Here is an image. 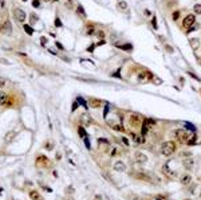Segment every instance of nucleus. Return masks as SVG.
Here are the masks:
<instances>
[{
	"mask_svg": "<svg viewBox=\"0 0 201 200\" xmlns=\"http://www.w3.org/2000/svg\"><path fill=\"white\" fill-rule=\"evenodd\" d=\"M176 137L180 142L182 144H188V145H194L196 141H197V136L193 133V132H188L185 129H177L174 132Z\"/></svg>",
	"mask_w": 201,
	"mask_h": 200,
	"instance_id": "nucleus-1",
	"label": "nucleus"
},
{
	"mask_svg": "<svg viewBox=\"0 0 201 200\" xmlns=\"http://www.w3.org/2000/svg\"><path fill=\"white\" fill-rule=\"evenodd\" d=\"M174 150H176V144L173 141H166L161 145V153L166 157L170 156V154H173Z\"/></svg>",
	"mask_w": 201,
	"mask_h": 200,
	"instance_id": "nucleus-2",
	"label": "nucleus"
},
{
	"mask_svg": "<svg viewBox=\"0 0 201 200\" xmlns=\"http://www.w3.org/2000/svg\"><path fill=\"white\" fill-rule=\"evenodd\" d=\"M14 18H15L18 22L23 23L24 20H26V18H27V15H26V12H24L22 8H14Z\"/></svg>",
	"mask_w": 201,
	"mask_h": 200,
	"instance_id": "nucleus-3",
	"label": "nucleus"
},
{
	"mask_svg": "<svg viewBox=\"0 0 201 200\" xmlns=\"http://www.w3.org/2000/svg\"><path fill=\"white\" fill-rule=\"evenodd\" d=\"M194 20H196V16L193 15V14H189L188 16H185V19L182 20V26L185 28H189V27H192L194 24Z\"/></svg>",
	"mask_w": 201,
	"mask_h": 200,
	"instance_id": "nucleus-4",
	"label": "nucleus"
},
{
	"mask_svg": "<svg viewBox=\"0 0 201 200\" xmlns=\"http://www.w3.org/2000/svg\"><path fill=\"white\" fill-rule=\"evenodd\" d=\"M11 31H12V27H11V23H10L8 20H4L3 23H0V32H1V34L10 35Z\"/></svg>",
	"mask_w": 201,
	"mask_h": 200,
	"instance_id": "nucleus-5",
	"label": "nucleus"
},
{
	"mask_svg": "<svg viewBox=\"0 0 201 200\" xmlns=\"http://www.w3.org/2000/svg\"><path fill=\"white\" fill-rule=\"evenodd\" d=\"M129 122H130V126H133V128H138V126L142 125L141 118H139L138 114H132V116H130V120H129Z\"/></svg>",
	"mask_w": 201,
	"mask_h": 200,
	"instance_id": "nucleus-6",
	"label": "nucleus"
},
{
	"mask_svg": "<svg viewBox=\"0 0 201 200\" xmlns=\"http://www.w3.org/2000/svg\"><path fill=\"white\" fill-rule=\"evenodd\" d=\"M134 157H135V160L139 161V163H146V161H147L146 154H143V153H141V152H137L134 154Z\"/></svg>",
	"mask_w": 201,
	"mask_h": 200,
	"instance_id": "nucleus-7",
	"label": "nucleus"
},
{
	"mask_svg": "<svg viewBox=\"0 0 201 200\" xmlns=\"http://www.w3.org/2000/svg\"><path fill=\"white\" fill-rule=\"evenodd\" d=\"M130 137L133 138V141L135 142V144H142L145 140H143V136L141 137V136H138V134H135V133H130Z\"/></svg>",
	"mask_w": 201,
	"mask_h": 200,
	"instance_id": "nucleus-8",
	"label": "nucleus"
},
{
	"mask_svg": "<svg viewBox=\"0 0 201 200\" xmlns=\"http://www.w3.org/2000/svg\"><path fill=\"white\" fill-rule=\"evenodd\" d=\"M114 169H117V171L122 172V171H125V164L122 163V161H117L115 164H114Z\"/></svg>",
	"mask_w": 201,
	"mask_h": 200,
	"instance_id": "nucleus-9",
	"label": "nucleus"
},
{
	"mask_svg": "<svg viewBox=\"0 0 201 200\" xmlns=\"http://www.w3.org/2000/svg\"><path fill=\"white\" fill-rule=\"evenodd\" d=\"M77 14L79 16H81L82 19H86V12H85V10H83V7H82V5H78V8H77Z\"/></svg>",
	"mask_w": 201,
	"mask_h": 200,
	"instance_id": "nucleus-10",
	"label": "nucleus"
},
{
	"mask_svg": "<svg viewBox=\"0 0 201 200\" xmlns=\"http://www.w3.org/2000/svg\"><path fill=\"white\" fill-rule=\"evenodd\" d=\"M30 197L32 200H42V197H40L38 191H30Z\"/></svg>",
	"mask_w": 201,
	"mask_h": 200,
	"instance_id": "nucleus-11",
	"label": "nucleus"
},
{
	"mask_svg": "<svg viewBox=\"0 0 201 200\" xmlns=\"http://www.w3.org/2000/svg\"><path fill=\"white\" fill-rule=\"evenodd\" d=\"M190 180H192V177H190L189 175H184V176L181 177V183L184 185H188L190 183Z\"/></svg>",
	"mask_w": 201,
	"mask_h": 200,
	"instance_id": "nucleus-12",
	"label": "nucleus"
},
{
	"mask_svg": "<svg viewBox=\"0 0 201 200\" xmlns=\"http://www.w3.org/2000/svg\"><path fill=\"white\" fill-rule=\"evenodd\" d=\"M8 99V95L4 93V91H0V105H4Z\"/></svg>",
	"mask_w": 201,
	"mask_h": 200,
	"instance_id": "nucleus-13",
	"label": "nucleus"
},
{
	"mask_svg": "<svg viewBox=\"0 0 201 200\" xmlns=\"http://www.w3.org/2000/svg\"><path fill=\"white\" fill-rule=\"evenodd\" d=\"M117 47L121 50H126V51H132V44H117Z\"/></svg>",
	"mask_w": 201,
	"mask_h": 200,
	"instance_id": "nucleus-14",
	"label": "nucleus"
},
{
	"mask_svg": "<svg viewBox=\"0 0 201 200\" xmlns=\"http://www.w3.org/2000/svg\"><path fill=\"white\" fill-rule=\"evenodd\" d=\"M82 120L85 121L86 125H89V124H91V118H89V114H82Z\"/></svg>",
	"mask_w": 201,
	"mask_h": 200,
	"instance_id": "nucleus-15",
	"label": "nucleus"
},
{
	"mask_svg": "<svg viewBox=\"0 0 201 200\" xmlns=\"http://www.w3.org/2000/svg\"><path fill=\"white\" fill-rule=\"evenodd\" d=\"M15 132H10V133L5 136V142H11L12 141V138H14V136H15Z\"/></svg>",
	"mask_w": 201,
	"mask_h": 200,
	"instance_id": "nucleus-16",
	"label": "nucleus"
},
{
	"mask_svg": "<svg viewBox=\"0 0 201 200\" xmlns=\"http://www.w3.org/2000/svg\"><path fill=\"white\" fill-rule=\"evenodd\" d=\"M90 105L93 106V107H98V106H100V101L99 99H91V101H90Z\"/></svg>",
	"mask_w": 201,
	"mask_h": 200,
	"instance_id": "nucleus-17",
	"label": "nucleus"
},
{
	"mask_svg": "<svg viewBox=\"0 0 201 200\" xmlns=\"http://www.w3.org/2000/svg\"><path fill=\"white\" fill-rule=\"evenodd\" d=\"M143 122H145V124H147V125L150 126V128L156 125V121H154V120H151V118H146V120H145Z\"/></svg>",
	"mask_w": 201,
	"mask_h": 200,
	"instance_id": "nucleus-18",
	"label": "nucleus"
},
{
	"mask_svg": "<svg viewBox=\"0 0 201 200\" xmlns=\"http://www.w3.org/2000/svg\"><path fill=\"white\" fill-rule=\"evenodd\" d=\"M193 10H194V12H196V14H198V15H201V4H196Z\"/></svg>",
	"mask_w": 201,
	"mask_h": 200,
	"instance_id": "nucleus-19",
	"label": "nucleus"
},
{
	"mask_svg": "<svg viewBox=\"0 0 201 200\" xmlns=\"http://www.w3.org/2000/svg\"><path fill=\"white\" fill-rule=\"evenodd\" d=\"M78 132H79V136H81L82 138L87 137V136H86V132H85V129H83V128H79V129H78Z\"/></svg>",
	"mask_w": 201,
	"mask_h": 200,
	"instance_id": "nucleus-20",
	"label": "nucleus"
},
{
	"mask_svg": "<svg viewBox=\"0 0 201 200\" xmlns=\"http://www.w3.org/2000/svg\"><path fill=\"white\" fill-rule=\"evenodd\" d=\"M185 126H186V129L192 130V132H194V130H196V128H194V126L192 125V124H188V122H186V124H185Z\"/></svg>",
	"mask_w": 201,
	"mask_h": 200,
	"instance_id": "nucleus-21",
	"label": "nucleus"
},
{
	"mask_svg": "<svg viewBox=\"0 0 201 200\" xmlns=\"http://www.w3.org/2000/svg\"><path fill=\"white\" fill-rule=\"evenodd\" d=\"M24 30H26V31H27L28 34H30V35H32V32H34V31H32V28L30 27V26H27V24L24 26Z\"/></svg>",
	"mask_w": 201,
	"mask_h": 200,
	"instance_id": "nucleus-22",
	"label": "nucleus"
},
{
	"mask_svg": "<svg viewBox=\"0 0 201 200\" xmlns=\"http://www.w3.org/2000/svg\"><path fill=\"white\" fill-rule=\"evenodd\" d=\"M180 18V11H176V12H173V20L176 22V20Z\"/></svg>",
	"mask_w": 201,
	"mask_h": 200,
	"instance_id": "nucleus-23",
	"label": "nucleus"
},
{
	"mask_svg": "<svg viewBox=\"0 0 201 200\" xmlns=\"http://www.w3.org/2000/svg\"><path fill=\"white\" fill-rule=\"evenodd\" d=\"M5 78H3V77H0V87H3V86H5Z\"/></svg>",
	"mask_w": 201,
	"mask_h": 200,
	"instance_id": "nucleus-24",
	"label": "nucleus"
},
{
	"mask_svg": "<svg viewBox=\"0 0 201 200\" xmlns=\"http://www.w3.org/2000/svg\"><path fill=\"white\" fill-rule=\"evenodd\" d=\"M138 79H139V81H143V79H146V74H145V73H141V74L138 75Z\"/></svg>",
	"mask_w": 201,
	"mask_h": 200,
	"instance_id": "nucleus-25",
	"label": "nucleus"
},
{
	"mask_svg": "<svg viewBox=\"0 0 201 200\" xmlns=\"http://www.w3.org/2000/svg\"><path fill=\"white\" fill-rule=\"evenodd\" d=\"M120 8H121V10H126V8H128V5H126V3L124 1V3H120Z\"/></svg>",
	"mask_w": 201,
	"mask_h": 200,
	"instance_id": "nucleus-26",
	"label": "nucleus"
},
{
	"mask_svg": "<svg viewBox=\"0 0 201 200\" xmlns=\"http://www.w3.org/2000/svg\"><path fill=\"white\" fill-rule=\"evenodd\" d=\"M85 144H86V146H87V149H90V142H89V138L87 137H85Z\"/></svg>",
	"mask_w": 201,
	"mask_h": 200,
	"instance_id": "nucleus-27",
	"label": "nucleus"
},
{
	"mask_svg": "<svg viewBox=\"0 0 201 200\" xmlns=\"http://www.w3.org/2000/svg\"><path fill=\"white\" fill-rule=\"evenodd\" d=\"M93 32H94V27L93 26H91V27L89 26V28H87V34H93Z\"/></svg>",
	"mask_w": 201,
	"mask_h": 200,
	"instance_id": "nucleus-28",
	"label": "nucleus"
},
{
	"mask_svg": "<svg viewBox=\"0 0 201 200\" xmlns=\"http://www.w3.org/2000/svg\"><path fill=\"white\" fill-rule=\"evenodd\" d=\"M122 142H124V144H125V145H126V146H129V141H128V138L122 137Z\"/></svg>",
	"mask_w": 201,
	"mask_h": 200,
	"instance_id": "nucleus-29",
	"label": "nucleus"
},
{
	"mask_svg": "<svg viewBox=\"0 0 201 200\" xmlns=\"http://www.w3.org/2000/svg\"><path fill=\"white\" fill-rule=\"evenodd\" d=\"M32 5H34V7H39L40 4H39V1H38V0H34V1H32Z\"/></svg>",
	"mask_w": 201,
	"mask_h": 200,
	"instance_id": "nucleus-30",
	"label": "nucleus"
},
{
	"mask_svg": "<svg viewBox=\"0 0 201 200\" xmlns=\"http://www.w3.org/2000/svg\"><path fill=\"white\" fill-rule=\"evenodd\" d=\"M97 35H98V38H103L105 34H103L102 31H98V32H97Z\"/></svg>",
	"mask_w": 201,
	"mask_h": 200,
	"instance_id": "nucleus-31",
	"label": "nucleus"
},
{
	"mask_svg": "<svg viewBox=\"0 0 201 200\" xmlns=\"http://www.w3.org/2000/svg\"><path fill=\"white\" fill-rule=\"evenodd\" d=\"M153 27L157 28V19L156 18H153Z\"/></svg>",
	"mask_w": 201,
	"mask_h": 200,
	"instance_id": "nucleus-32",
	"label": "nucleus"
},
{
	"mask_svg": "<svg viewBox=\"0 0 201 200\" xmlns=\"http://www.w3.org/2000/svg\"><path fill=\"white\" fill-rule=\"evenodd\" d=\"M153 200H166V199H165V197H162V196H156Z\"/></svg>",
	"mask_w": 201,
	"mask_h": 200,
	"instance_id": "nucleus-33",
	"label": "nucleus"
},
{
	"mask_svg": "<svg viewBox=\"0 0 201 200\" xmlns=\"http://www.w3.org/2000/svg\"><path fill=\"white\" fill-rule=\"evenodd\" d=\"M145 14H146V16H150V11L149 10H145Z\"/></svg>",
	"mask_w": 201,
	"mask_h": 200,
	"instance_id": "nucleus-34",
	"label": "nucleus"
},
{
	"mask_svg": "<svg viewBox=\"0 0 201 200\" xmlns=\"http://www.w3.org/2000/svg\"><path fill=\"white\" fill-rule=\"evenodd\" d=\"M24 1H26V0H24Z\"/></svg>",
	"mask_w": 201,
	"mask_h": 200,
	"instance_id": "nucleus-35",
	"label": "nucleus"
},
{
	"mask_svg": "<svg viewBox=\"0 0 201 200\" xmlns=\"http://www.w3.org/2000/svg\"><path fill=\"white\" fill-rule=\"evenodd\" d=\"M200 196H201V195H200Z\"/></svg>",
	"mask_w": 201,
	"mask_h": 200,
	"instance_id": "nucleus-36",
	"label": "nucleus"
}]
</instances>
